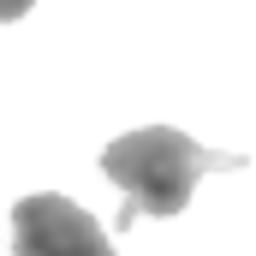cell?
<instances>
[{
  "mask_svg": "<svg viewBox=\"0 0 256 256\" xmlns=\"http://www.w3.org/2000/svg\"><path fill=\"white\" fill-rule=\"evenodd\" d=\"M244 155H226V149H202L196 137L173 126H143L126 131L102 149V173L126 191V208H120V226L143 220V214H179L191 202L196 179L202 173H238Z\"/></svg>",
  "mask_w": 256,
  "mask_h": 256,
  "instance_id": "6da1fadb",
  "label": "cell"
},
{
  "mask_svg": "<svg viewBox=\"0 0 256 256\" xmlns=\"http://www.w3.org/2000/svg\"><path fill=\"white\" fill-rule=\"evenodd\" d=\"M12 256H114V244L90 208L60 191H36L12 208Z\"/></svg>",
  "mask_w": 256,
  "mask_h": 256,
  "instance_id": "7a4b0ae2",
  "label": "cell"
}]
</instances>
